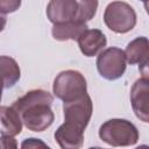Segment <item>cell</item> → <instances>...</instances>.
I'll return each instance as SVG.
<instances>
[{
  "label": "cell",
  "instance_id": "obj_9",
  "mask_svg": "<svg viewBox=\"0 0 149 149\" xmlns=\"http://www.w3.org/2000/svg\"><path fill=\"white\" fill-rule=\"evenodd\" d=\"M78 47L86 57H93L99 51H101L106 44L107 40L105 34L99 29H86L84 30L80 36L77 38Z\"/></svg>",
  "mask_w": 149,
  "mask_h": 149
},
{
  "label": "cell",
  "instance_id": "obj_5",
  "mask_svg": "<svg viewBox=\"0 0 149 149\" xmlns=\"http://www.w3.org/2000/svg\"><path fill=\"white\" fill-rule=\"evenodd\" d=\"M127 59L125 51L116 47L102 50L97 57V69L101 77L107 80H115L123 76Z\"/></svg>",
  "mask_w": 149,
  "mask_h": 149
},
{
  "label": "cell",
  "instance_id": "obj_3",
  "mask_svg": "<svg viewBox=\"0 0 149 149\" xmlns=\"http://www.w3.org/2000/svg\"><path fill=\"white\" fill-rule=\"evenodd\" d=\"M54 94L63 100L71 101L87 93V84L85 77L76 70H65L59 72L52 85Z\"/></svg>",
  "mask_w": 149,
  "mask_h": 149
},
{
  "label": "cell",
  "instance_id": "obj_8",
  "mask_svg": "<svg viewBox=\"0 0 149 149\" xmlns=\"http://www.w3.org/2000/svg\"><path fill=\"white\" fill-rule=\"evenodd\" d=\"M77 9L76 0H50L47 6V16L54 24L73 21L77 16Z\"/></svg>",
  "mask_w": 149,
  "mask_h": 149
},
{
  "label": "cell",
  "instance_id": "obj_14",
  "mask_svg": "<svg viewBox=\"0 0 149 149\" xmlns=\"http://www.w3.org/2000/svg\"><path fill=\"white\" fill-rule=\"evenodd\" d=\"M21 77V70L16 61L9 56H0V80L5 88L13 87Z\"/></svg>",
  "mask_w": 149,
  "mask_h": 149
},
{
  "label": "cell",
  "instance_id": "obj_4",
  "mask_svg": "<svg viewBox=\"0 0 149 149\" xmlns=\"http://www.w3.org/2000/svg\"><path fill=\"white\" fill-rule=\"evenodd\" d=\"M104 22L108 29L116 34L130 31L136 24L134 8L123 1H113L107 5L104 13Z\"/></svg>",
  "mask_w": 149,
  "mask_h": 149
},
{
  "label": "cell",
  "instance_id": "obj_7",
  "mask_svg": "<svg viewBox=\"0 0 149 149\" xmlns=\"http://www.w3.org/2000/svg\"><path fill=\"white\" fill-rule=\"evenodd\" d=\"M149 79L141 77L130 90V102L135 115L143 122H149Z\"/></svg>",
  "mask_w": 149,
  "mask_h": 149
},
{
  "label": "cell",
  "instance_id": "obj_12",
  "mask_svg": "<svg viewBox=\"0 0 149 149\" xmlns=\"http://www.w3.org/2000/svg\"><path fill=\"white\" fill-rule=\"evenodd\" d=\"M22 130V120L17 111L10 106H0V134L16 136Z\"/></svg>",
  "mask_w": 149,
  "mask_h": 149
},
{
  "label": "cell",
  "instance_id": "obj_10",
  "mask_svg": "<svg viewBox=\"0 0 149 149\" xmlns=\"http://www.w3.org/2000/svg\"><path fill=\"white\" fill-rule=\"evenodd\" d=\"M55 140L63 149H77L84 143V130L70 122H64L55 132Z\"/></svg>",
  "mask_w": 149,
  "mask_h": 149
},
{
  "label": "cell",
  "instance_id": "obj_17",
  "mask_svg": "<svg viewBox=\"0 0 149 149\" xmlns=\"http://www.w3.org/2000/svg\"><path fill=\"white\" fill-rule=\"evenodd\" d=\"M16 147H17V143H16L14 136L1 135V137H0V148L10 149V148H16Z\"/></svg>",
  "mask_w": 149,
  "mask_h": 149
},
{
  "label": "cell",
  "instance_id": "obj_21",
  "mask_svg": "<svg viewBox=\"0 0 149 149\" xmlns=\"http://www.w3.org/2000/svg\"><path fill=\"white\" fill-rule=\"evenodd\" d=\"M141 1H143V2H144V5H146V7H147V1H148V0H141Z\"/></svg>",
  "mask_w": 149,
  "mask_h": 149
},
{
  "label": "cell",
  "instance_id": "obj_19",
  "mask_svg": "<svg viewBox=\"0 0 149 149\" xmlns=\"http://www.w3.org/2000/svg\"><path fill=\"white\" fill-rule=\"evenodd\" d=\"M6 22H7V17H6V15L0 13V33L3 30V28H5V26H6Z\"/></svg>",
  "mask_w": 149,
  "mask_h": 149
},
{
  "label": "cell",
  "instance_id": "obj_18",
  "mask_svg": "<svg viewBox=\"0 0 149 149\" xmlns=\"http://www.w3.org/2000/svg\"><path fill=\"white\" fill-rule=\"evenodd\" d=\"M21 147H22V148H37V147L49 148L44 142H42V141H41V140H38V139H34V137L24 140V141L22 142Z\"/></svg>",
  "mask_w": 149,
  "mask_h": 149
},
{
  "label": "cell",
  "instance_id": "obj_6",
  "mask_svg": "<svg viewBox=\"0 0 149 149\" xmlns=\"http://www.w3.org/2000/svg\"><path fill=\"white\" fill-rule=\"evenodd\" d=\"M63 112H64L65 122L73 123L74 126L85 130L93 112L91 97L87 93H85L83 97L78 99L71 101H64Z\"/></svg>",
  "mask_w": 149,
  "mask_h": 149
},
{
  "label": "cell",
  "instance_id": "obj_16",
  "mask_svg": "<svg viewBox=\"0 0 149 149\" xmlns=\"http://www.w3.org/2000/svg\"><path fill=\"white\" fill-rule=\"evenodd\" d=\"M21 6V0H0V13L8 14L16 12Z\"/></svg>",
  "mask_w": 149,
  "mask_h": 149
},
{
  "label": "cell",
  "instance_id": "obj_13",
  "mask_svg": "<svg viewBox=\"0 0 149 149\" xmlns=\"http://www.w3.org/2000/svg\"><path fill=\"white\" fill-rule=\"evenodd\" d=\"M87 29L86 22L79 21H68L62 23H55L52 27V37L57 41H68L77 40L80 34Z\"/></svg>",
  "mask_w": 149,
  "mask_h": 149
},
{
  "label": "cell",
  "instance_id": "obj_20",
  "mask_svg": "<svg viewBox=\"0 0 149 149\" xmlns=\"http://www.w3.org/2000/svg\"><path fill=\"white\" fill-rule=\"evenodd\" d=\"M2 88H3V85H2V83L0 80V101H1V95H2Z\"/></svg>",
  "mask_w": 149,
  "mask_h": 149
},
{
  "label": "cell",
  "instance_id": "obj_15",
  "mask_svg": "<svg viewBox=\"0 0 149 149\" xmlns=\"http://www.w3.org/2000/svg\"><path fill=\"white\" fill-rule=\"evenodd\" d=\"M77 1V16L74 21L86 22L97 13L98 0H76Z\"/></svg>",
  "mask_w": 149,
  "mask_h": 149
},
{
  "label": "cell",
  "instance_id": "obj_2",
  "mask_svg": "<svg viewBox=\"0 0 149 149\" xmlns=\"http://www.w3.org/2000/svg\"><path fill=\"white\" fill-rule=\"evenodd\" d=\"M99 137L113 147H128L137 143L139 130L128 120L111 119L100 126Z\"/></svg>",
  "mask_w": 149,
  "mask_h": 149
},
{
  "label": "cell",
  "instance_id": "obj_1",
  "mask_svg": "<svg viewBox=\"0 0 149 149\" xmlns=\"http://www.w3.org/2000/svg\"><path fill=\"white\" fill-rule=\"evenodd\" d=\"M54 97L44 90H33L19 98L12 105L21 115L22 123L33 132H43L49 128L55 119L50 108Z\"/></svg>",
  "mask_w": 149,
  "mask_h": 149
},
{
  "label": "cell",
  "instance_id": "obj_11",
  "mask_svg": "<svg viewBox=\"0 0 149 149\" xmlns=\"http://www.w3.org/2000/svg\"><path fill=\"white\" fill-rule=\"evenodd\" d=\"M125 55H126L127 62L130 65L140 64L139 69L144 70V72L147 73L148 57H149V42L147 37L141 36L130 41L126 48Z\"/></svg>",
  "mask_w": 149,
  "mask_h": 149
}]
</instances>
